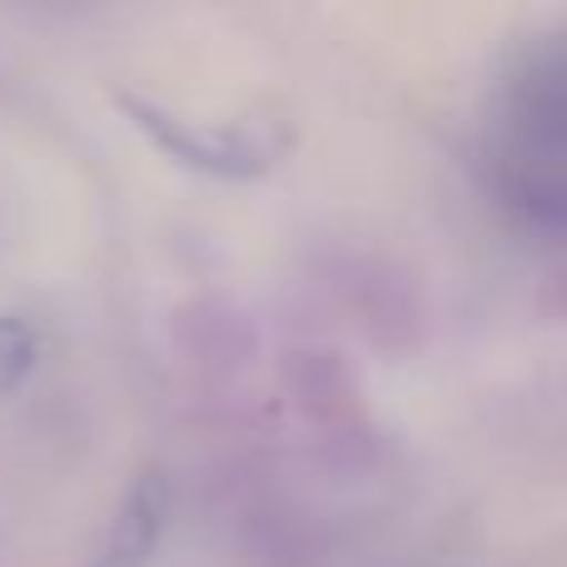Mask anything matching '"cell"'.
I'll list each match as a JSON object with an SVG mask.
<instances>
[{"label":"cell","mask_w":567,"mask_h":567,"mask_svg":"<svg viewBox=\"0 0 567 567\" xmlns=\"http://www.w3.org/2000/svg\"><path fill=\"white\" fill-rule=\"evenodd\" d=\"M503 159H567V30L523 50L498 85Z\"/></svg>","instance_id":"cell-1"},{"label":"cell","mask_w":567,"mask_h":567,"mask_svg":"<svg viewBox=\"0 0 567 567\" xmlns=\"http://www.w3.org/2000/svg\"><path fill=\"white\" fill-rule=\"evenodd\" d=\"M498 205L528 235L567 245V159H503Z\"/></svg>","instance_id":"cell-2"},{"label":"cell","mask_w":567,"mask_h":567,"mask_svg":"<svg viewBox=\"0 0 567 567\" xmlns=\"http://www.w3.org/2000/svg\"><path fill=\"white\" fill-rule=\"evenodd\" d=\"M165 518H169V483L165 473L145 468L130 483L125 503L115 508V523H110L105 543H100L95 567H150L159 548V533H165Z\"/></svg>","instance_id":"cell-3"},{"label":"cell","mask_w":567,"mask_h":567,"mask_svg":"<svg viewBox=\"0 0 567 567\" xmlns=\"http://www.w3.org/2000/svg\"><path fill=\"white\" fill-rule=\"evenodd\" d=\"M35 359H40L35 323L20 319V313H0V393L20 389V379L35 369Z\"/></svg>","instance_id":"cell-4"}]
</instances>
